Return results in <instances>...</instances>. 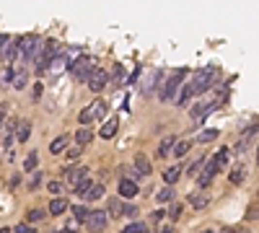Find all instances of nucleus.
Wrapping results in <instances>:
<instances>
[{
	"instance_id": "412c9836",
	"label": "nucleus",
	"mask_w": 259,
	"mask_h": 233,
	"mask_svg": "<svg viewBox=\"0 0 259 233\" xmlns=\"http://www.w3.org/2000/svg\"><path fill=\"white\" fill-rule=\"evenodd\" d=\"M194 99V91H192V83H187L184 88H181V93H179V99H177V104L179 107H187L189 101Z\"/></svg>"
},
{
	"instance_id": "a878e982",
	"label": "nucleus",
	"mask_w": 259,
	"mask_h": 233,
	"mask_svg": "<svg viewBox=\"0 0 259 233\" xmlns=\"http://www.w3.org/2000/svg\"><path fill=\"white\" fill-rule=\"evenodd\" d=\"M13 78H16V67H13V65H5V70H3V78H0V83H3V86H11V83H13Z\"/></svg>"
},
{
	"instance_id": "3c124183",
	"label": "nucleus",
	"mask_w": 259,
	"mask_h": 233,
	"mask_svg": "<svg viewBox=\"0 0 259 233\" xmlns=\"http://www.w3.org/2000/svg\"><path fill=\"white\" fill-rule=\"evenodd\" d=\"M57 233H65V231H57Z\"/></svg>"
},
{
	"instance_id": "79ce46f5",
	"label": "nucleus",
	"mask_w": 259,
	"mask_h": 233,
	"mask_svg": "<svg viewBox=\"0 0 259 233\" xmlns=\"http://www.w3.org/2000/svg\"><path fill=\"white\" fill-rule=\"evenodd\" d=\"M32 93H34V96H32V99H34V101H39V99H42V93H44V86H42V83H36Z\"/></svg>"
},
{
	"instance_id": "f3484780",
	"label": "nucleus",
	"mask_w": 259,
	"mask_h": 233,
	"mask_svg": "<svg viewBox=\"0 0 259 233\" xmlns=\"http://www.w3.org/2000/svg\"><path fill=\"white\" fill-rule=\"evenodd\" d=\"M67 207H70V205H67L65 197H55V200L49 202V213H52V215H63Z\"/></svg>"
},
{
	"instance_id": "1a4fd4ad",
	"label": "nucleus",
	"mask_w": 259,
	"mask_h": 233,
	"mask_svg": "<svg viewBox=\"0 0 259 233\" xmlns=\"http://www.w3.org/2000/svg\"><path fill=\"white\" fill-rule=\"evenodd\" d=\"M132 166H135V171H138V176H150V171H153V166H150V158H148L146 153H138V155H135Z\"/></svg>"
},
{
	"instance_id": "4c0bfd02",
	"label": "nucleus",
	"mask_w": 259,
	"mask_h": 233,
	"mask_svg": "<svg viewBox=\"0 0 259 233\" xmlns=\"http://www.w3.org/2000/svg\"><path fill=\"white\" fill-rule=\"evenodd\" d=\"M122 75H125V70H122V65L117 62V65H114V75H109V80L114 78V83H119V80H122Z\"/></svg>"
},
{
	"instance_id": "8fccbe9b",
	"label": "nucleus",
	"mask_w": 259,
	"mask_h": 233,
	"mask_svg": "<svg viewBox=\"0 0 259 233\" xmlns=\"http://www.w3.org/2000/svg\"><path fill=\"white\" fill-rule=\"evenodd\" d=\"M257 161H259V153H257Z\"/></svg>"
},
{
	"instance_id": "72a5a7b5",
	"label": "nucleus",
	"mask_w": 259,
	"mask_h": 233,
	"mask_svg": "<svg viewBox=\"0 0 259 233\" xmlns=\"http://www.w3.org/2000/svg\"><path fill=\"white\" fill-rule=\"evenodd\" d=\"M106 213L117 217V215L122 213V202H119V200H109V210H106Z\"/></svg>"
},
{
	"instance_id": "cd10ccee",
	"label": "nucleus",
	"mask_w": 259,
	"mask_h": 233,
	"mask_svg": "<svg viewBox=\"0 0 259 233\" xmlns=\"http://www.w3.org/2000/svg\"><path fill=\"white\" fill-rule=\"evenodd\" d=\"M36 166H39V155H36L34 150H32V153L26 155V161H24V171H34Z\"/></svg>"
},
{
	"instance_id": "f257e3e1",
	"label": "nucleus",
	"mask_w": 259,
	"mask_h": 233,
	"mask_svg": "<svg viewBox=\"0 0 259 233\" xmlns=\"http://www.w3.org/2000/svg\"><path fill=\"white\" fill-rule=\"evenodd\" d=\"M218 80V70L215 67H205V70H200L194 75V80H192V91H194V96H202L205 91H208V88L212 86Z\"/></svg>"
},
{
	"instance_id": "09e8293b",
	"label": "nucleus",
	"mask_w": 259,
	"mask_h": 233,
	"mask_svg": "<svg viewBox=\"0 0 259 233\" xmlns=\"http://www.w3.org/2000/svg\"><path fill=\"white\" fill-rule=\"evenodd\" d=\"M202 233H215V231H202Z\"/></svg>"
},
{
	"instance_id": "b1692460",
	"label": "nucleus",
	"mask_w": 259,
	"mask_h": 233,
	"mask_svg": "<svg viewBox=\"0 0 259 233\" xmlns=\"http://www.w3.org/2000/svg\"><path fill=\"white\" fill-rule=\"evenodd\" d=\"M29 83V70H16V78H13V88L21 91V88H26Z\"/></svg>"
},
{
	"instance_id": "9d476101",
	"label": "nucleus",
	"mask_w": 259,
	"mask_h": 233,
	"mask_svg": "<svg viewBox=\"0 0 259 233\" xmlns=\"http://www.w3.org/2000/svg\"><path fill=\"white\" fill-rule=\"evenodd\" d=\"M138 192H140V186H138L135 179H122V182H119V194H122V197L132 200V197H138Z\"/></svg>"
},
{
	"instance_id": "2eb2a0df",
	"label": "nucleus",
	"mask_w": 259,
	"mask_h": 233,
	"mask_svg": "<svg viewBox=\"0 0 259 233\" xmlns=\"http://www.w3.org/2000/svg\"><path fill=\"white\" fill-rule=\"evenodd\" d=\"M161 80H163V73H150V75H148V80L143 83V93L150 96V93H153V88L161 83Z\"/></svg>"
},
{
	"instance_id": "20e7f679",
	"label": "nucleus",
	"mask_w": 259,
	"mask_h": 233,
	"mask_svg": "<svg viewBox=\"0 0 259 233\" xmlns=\"http://www.w3.org/2000/svg\"><path fill=\"white\" fill-rule=\"evenodd\" d=\"M106 117V104L104 101H94L91 107H86L78 114V122H81V127H88L91 122H96V119H104Z\"/></svg>"
},
{
	"instance_id": "393cba45",
	"label": "nucleus",
	"mask_w": 259,
	"mask_h": 233,
	"mask_svg": "<svg viewBox=\"0 0 259 233\" xmlns=\"http://www.w3.org/2000/svg\"><path fill=\"white\" fill-rule=\"evenodd\" d=\"M189 148H192V142H189V140L177 142V145H174V158H184V155L189 153Z\"/></svg>"
},
{
	"instance_id": "f03ea898",
	"label": "nucleus",
	"mask_w": 259,
	"mask_h": 233,
	"mask_svg": "<svg viewBox=\"0 0 259 233\" xmlns=\"http://www.w3.org/2000/svg\"><path fill=\"white\" fill-rule=\"evenodd\" d=\"M91 70H94V62H91V57L81 55L78 60H73V62H67V73L73 75L75 80H81V83H86Z\"/></svg>"
},
{
	"instance_id": "ea45409f",
	"label": "nucleus",
	"mask_w": 259,
	"mask_h": 233,
	"mask_svg": "<svg viewBox=\"0 0 259 233\" xmlns=\"http://www.w3.org/2000/svg\"><path fill=\"white\" fill-rule=\"evenodd\" d=\"M122 213H125L127 217H135V215H138V207H135V205H125V207H122Z\"/></svg>"
},
{
	"instance_id": "e433bc0d",
	"label": "nucleus",
	"mask_w": 259,
	"mask_h": 233,
	"mask_svg": "<svg viewBox=\"0 0 259 233\" xmlns=\"http://www.w3.org/2000/svg\"><path fill=\"white\" fill-rule=\"evenodd\" d=\"M47 189H49V194H55V197H57V194L63 192V184H60V182H47Z\"/></svg>"
},
{
	"instance_id": "39448f33",
	"label": "nucleus",
	"mask_w": 259,
	"mask_h": 233,
	"mask_svg": "<svg viewBox=\"0 0 259 233\" xmlns=\"http://www.w3.org/2000/svg\"><path fill=\"white\" fill-rule=\"evenodd\" d=\"M106 225H109V213H106V210H94L86 220L88 233H104Z\"/></svg>"
},
{
	"instance_id": "aec40b11",
	"label": "nucleus",
	"mask_w": 259,
	"mask_h": 233,
	"mask_svg": "<svg viewBox=\"0 0 259 233\" xmlns=\"http://www.w3.org/2000/svg\"><path fill=\"white\" fill-rule=\"evenodd\" d=\"M91 140H94V130H88V127H81V130L75 132V142H78V145H88Z\"/></svg>"
},
{
	"instance_id": "7c9ffc66",
	"label": "nucleus",
	"mask_w": 259,
	"mask_h": 233,
	"mask_svg": "<svg viewBox=\"0 0 259 233\" xmlns=\"http://www.w3.org/2000/svg\"><path fill=\"white\" fill-rule=\"evenodd\" d=\"M42 184H44V174H34L32 179H29V189H32V192H34V189H39Z\"/></svg>"
},
{
	"instance_id": "6ab92c4d",
	"label": "nucleus",
	"mask_w": 259,
	"mask_h": 233,
	"mask_svg": "<svg viewBox=\"0 0 259 233\" xmlns=\"http://www.w3.org/2000/svg\"><path fill=\"white\" fill-rule=\"evenodd\" d=\"M179 176H181V169H179V166H169V169L163 171V182L171 184V186L179 182Z\"/></svg>"
},
{
	"instance_id": "37998d69",
	"label": "nucleus",
	"mask_w": 259,
	"mask_h": 233,
	"mask_svg": "<svg viewBox=\"0 0 259 233\" xmlns=\"http://www.w3.org/2000/svg\"><path fill=\"white\" fill-rule=\"evenodd\" d=\"M150 220H163V210H156V213H150Z\"/></svg>"
},
{
	"instance_id": "de8ad7c7",
	"label": "nucleus",
	"mask_w": 259,
	"mask_h": 233,
	"mask_svg": "<svg viewBox=\"0 0 259 233\" xmlns=\"http://www.w3.org/2000/svg\"><path fill=\"white\" fill-rule=\"evenodd\" d=\"M0 233H13L11 228H0Z\"/></svg>"
},
{
	"instance_id": "dca6fc26",
	"label": "nucleus",
	"mask_w": 259,
	"mask_h": 233,
	"mask_svg": "<svg viewBox=\"0 0 259 233\" xmlns=\"http://www.w3.org/2000/svg\"><path fill=\"white\" fill-rule=\"evenodd\" d=\"M104 197V184H91L86 192H83V197L81 200H88V202H94V200H101Z\"/></svg>"
},
{
	"instance_id": "7ed1b4c3",
	"label": "nucleus",
	"mask_w": 259,
	"mask_h": 233,
	"mask_svg": "<svg viewBox=\"0 0 259 233\" xmlns=\"http://www.w3.org/2000/svg\"><path fill=\"white\" fill-rule=\"evenodd\" d=\"M184 75H187V70H179V73H174V75H169V80H166V86L161 88V99L163 104H169V101H174L177 99V91H179V86L184 83Z\"/></svg>"
},
{
	"instance_id": "ddd939ff",
	"label": "nucleus",
	"mask_w": 259,
	"mask_h": 233,
	"mask_svg": "<svg viewBox=\"0 0 259 233\" xmlns=\"http://www.w3.org/2000/svg\"><path fill=\"white\" fill-rule=\"evenodd\" d=\"M29 138H32V122L21 119V122H16V140L18 142H26Z\"/></svg>"
},
{
	"instance_id": "f8f14e48",
	"label": "nucleus",
	"mask_w": 259,
	"mask_h": 233,
	"mask_svg": "<svg viewBox=\"0 0 259 233\" xmlns=\"http://www.w3.org/2000/svg\"><path fill=\"white\" fill-rule=\"evenodd\" d=\"M174 145H177V138H174V135H166V138L161 140V145H158V158H169Z\"/></svg>"
},
{
	"instance_id": "c03bdc74",
	"label": "nucleus",
	"mask_w": 259,
	"mask_h": 233,
	"mask_svg": "<svg viewBox=\"0 0 259 233\" xmlns=\"http://www.w3.org/2000/svg\"><path fill=\"white\" fill-rule=\"evenodd\" d=\"M18 182H21V176H11V182H8V184H11V189H16Z\"/></svg>"
},
{
	"instance_id": "423d86ee",
	"label": "nucleus",
	"mask_w": 259,
	"mask_h": 233,
	"mask_svg": "<svg viewBox=\"0 0 259 233\" xmlns=\"http://www.w3.org/2000/svg\"><path fill=\"white\" fill-rule=\"evenodd\" d=\"M106 83H109V73L101 70V67H94V70H91V75H88V80H86V86H88L94 93L104 91Z\"/></svg>"
},
{
	"instance_id": "2f4dec72",
	"label": "nucleus",
	"mask_w": 259,
	"mask_h": 233,
	"mask_svg": "<svg viewBox=\"0 0 259 233\" xmlns=\"http://www.w3.org/2000/svg\"><path fill=\"white\" fill-rule=\"evenodd\" d=\"M215 138H218V130H205V132L197 135V140H200V142H210V140H215Z\"/></svg>"
},
{
	"instance_id": "f704fd0d",
	"label": "nucleus",
	"mask_w": 259,
	"mask_h": 233,
	"mask_svg": "<svg viewBox=\"0 0 259 233\" xmlns=\"http://www.w3.org/2000/svg\"><path fill=\"white\" fill-rule=\"evenodd\" d=\"M13 233H36V228L32 223H18L16 228H13Z\"/></svg>"
},
{
	"instance_id": "bb28decb",
	"label": "nucleus",
	"mask_w": 259,
	"mask_h": 233,
	"mask_svg": "<svg viewBox=\"0 0 259 233\" xmlns=\"http://www.w3.org/2000/svg\"><path fill=\"white\" fill-rule=\"evenodd\" d=\"M243 179H246V169L243 166H236L231 171V184H243Z\"/></svg>"
},
{
	"instance_id": "58836bf2",
	"label": "nucleus",
	"mask_w": 259,
	"mask_h": 233,
	"mask_svg": "<svg viewBox=\"0 0 259 233\" xmlns=\"http://www.w3.org/2000/svg\"><path fill=\"white\" fill-rule=\"evenodd\" d=\"M179 215H181V205H179V202H174L171 210H169V217H171V220H177Z\"/></svg>"
},
{
	"instance_id": "a18cd8bd",
	"label": "nucleus",
	"mask_w": 259,
	"mask_h": 233,
	"mask_svg": "<svg viewBox=\"0 0 259 233\" xmlns=\"http://www.w3.org/2000/svg\"><path fill=\"white\" fill-rule=\"evenodd\" d=\"M5 124V107H0V127Z\"/></svg>"
},
{
	"instance_id": "4be33fe9",
	"label": "nucleus",
	"mask_w": 259,
	"mask_h": 233,
	"mask_svg": "<svg viewBox=\"0 0 259 233\" xmlns=\"http://www.w3.org/2000/svg\"><path fill=\"white\" fill-rule=\"evenodd\" d=\"M88 215H91V210H88L86 205H75V207H73V217H75V223H83V225H86Z\"/></svg>"
},
{
	"instance_id": "a19ab883",
	"label": "nucleus",
	"mask_w": 259,
	"mask_h": 233,
	"mask_svg": "<svg viewBox=\"0 0 259 233\" xmlns=\"http://www.w3.org/2000/svg\"><path fill=\"white\" fill-rule=\"evenodd\" d=\"M205 166V158H197L194 163H192V166H189V174H197V171H200Z\"/></svg>"
},
{
	"instance_id": "5701e85b",
	"label": "nucleus",
	"mask_w": 259,
	"mask_h": 233,
	"mask_svg": "<svg viewBox=\"0 0 259 233\" xmlns=\"http://www.w3.org/2000/svg\"><path fill=\"white\" fill-rule=\"evenodd\" d=\"M208 202H210V197H208V194H189V205H192L194 210H202V207H208Z\"/></svg>"
},
{
	"instance_id": "9b49d317",
	"label": "nucleus",
	"mask_w": 259,
	"mask_h": 233,
	"mask_svg": "<svg viewBox=\"0 0 259 233\" xmlns=\"http://www.w3.org/2000/svg\"><path fill=\"white\" fill-rule=\"evenodd\" d=\"M117 127H119L117 117L109 119V122H104V124H101V130H98V138H101V140H112L114 135H117Z\"/></svg>"
},
{
	"instance_id": "473e14b6",
	"label": "nucleus",
	"mask_w": 259,
	"mask_h": 233,
	"mask_svg": "<svg viewBox=\"0 0 259 233\" xmlns=\"http://www.w3.org/2000/svg\"><path fill=\"white\" fill-rule=\"evenodd\" d=\"M212 158L218 161V166H220V169H223L226 163H228V148H220V150H218V155H212Z\"/></svg>"
},
{
	"instance_id": "6e6552de",
	"label": "nucleus",
	"mask_w": 259,
	"mask_h": 233,
	"mask_svg": "<svg viewBox=\"0 0 259 233\" xmlns=\"http://www.w3.org/2000/svg\"><path fill=\"white\" fill-rule=\"evenodd\" d=\"M88 176V169L86 166H75V169H67L65 171V184L70 186V189H75V186H78L83 179Z\"/></svg>"
},
{
	"instance_id": "49530a36",
	"label": "nucleus",
	"mask_w": 259,
	"mask_h": 233,
	"mask_svg": "<svg viewBox=\"0 0 259 233\" xmlns=\"http://www.w3.org/2000/svg\"><path fill=\"white\" fill-rule=\"evenodd\" d=\"M220 233H239V231H233V228H223Z\"/></svg>"
},
{
	"instance_id": "c756f323",
	"label": "nucleus",
	"mask_w": 259,
	"mask_h": 233,
	"mask_svg": "<svg viewBox=\"0 0 259 233\" xmlns=\"http://www.w3.org/2000/svg\"><path fill=\"white\" fill-rule=\"evenodd\" d=\"M44 215H47L44 210H29V213H26V220H29V223H39Z\"/></svg>"
},
{
	"instance_id": "0eeeda50",
	"label": "nucleus",
	"mask_w": 259,
	"mask_h": 233,
	"mask_svg": "<svg viewBox=\"0 0 259 233\" xmlns=\"http://www.w3.org/2000/svg\"><path fill=\"white\" fill-rule=\"evenodd\" d=\"M220 171V166H218V161L215 158H210L208 163L202 166V171H200V176H197V184L202 186V189H208V186L212 184V179H215V174Z\"/></svg>"
},
{
	"instance_id": "4468645a",
	"label": "nucleus",
	"mask_w": 259,
	"mask_h": 233,
	"mask_svg": "<svg viewBox=\"0 0 259 233\" xmlns=\"http://www.w3.org/2000/svg\"><path fill=\"white\" fill-rule=\"evenodd\" d=\"M67 142H70V138H67V135H60V138H55V140L49 142V153H52V155L65 153V150H67Z\"/></svg>"
},
{
	"instance_id": "a211bd4d",
	"label": "nucleus",
	"mask_w": 259,
	"mask_h": 233,
	"mask_svg": "<svg viewBox=\"0 0 259 233\" xmlns=\"http://www.w3.org/2000/svg\"><path fill=\"white\" fill-rule=\"evenodd\" d=\"M156 200H158V202H174V200H177V192H174V186H171V184H166L163 189H158Z\"/></svg>"
},
{
	"instance_id": "c85d7f7f",
	"label": "nucleus",
	"mask_w": 259,
	"mask_h": 233,
	"mask_svg": "<svg viewBox=\"0 0 259 233\" xmlns=\"http://www.w3.org/2000/svg\"><path fill=\"white\" fill-rule=\"evenodd\" d=\"M122 233H146V223L132 220L130 225H125V228H122Z\"/></svg>"
},
{
	"instance_id": "c9c22d12",
	"label": "nucleus",
	"mask_w": 259,
	"mask_h": 233,
	"mask_svg": "<svg viewBox=\"0 0 259 233\" xmlns=\"http://www.w3.org/2000/svg\"><path fill=\"white\" fill-rule=\"evenodd\" d=\"M78 155H81V145H78V148H70V150H65V158H67V161H73V163L78 161Z\"/></svg>"
}]
</instances>
